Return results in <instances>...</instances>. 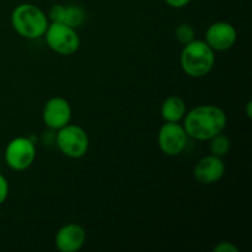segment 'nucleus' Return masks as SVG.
<instances>
[{
    "mask_svg": "<svg viewBox=\"0 0 252 252\" xmlns=\"http://www.w3.org/2000/svg\"><path fill=\"white\" fill-rule=\"evenodd\" d=\"M184 126L189 138L208 142L214 135L223 133L228 125L225 111L217 105H199L186 112Z\"/></svg>",
    "mask_w": 252,
    "mask_h": 252,
    "instance_id": "nucleus-1",
    "label": "nucleus"
},
{
    "mask_svg": "<svg viewBox=\"0 0 252 252\" xmlns=\"http://www.w3.org/2000/svg\"><path fill=\"white\" fill-rule=\"evenodd\" d=\"M216 52L206 41L196 39L185 44L180 56V65L186 75L191 78H203L214 68Z\"/></svg>",
    "mask_w": 252,
    "mask_h": 252,
    "instance_id": "nucleus-2",
    "label": "nucleus"
},
{
    "mask_svg": "<svg viewBox=\"0 0 252 252\" xmlns=\"http://www.w3.org/2000/svg\"><path fill=\"white\" fill-rule=\"evenodd\" d=\"M11 26L17 34L26 39H37L44 36L49 20L42 9L34 4L24 2L12 10Z\"/></svg>",
    "mask_w": 252,
    "mask_h": 252,
    "instance_id": "nucleus-3",
    "label": "nucleus"
},
{
    "mask_svg": "<svg viewBox=\"0 0 252 252\" xmlns=\"http://www.w3.org/2000/svg\"><path fill=\"white\" fill-rule=\"evenodd\" d=\"M56 132L54 143L64 157L69 159H80L85 157L90 147V139L83 127L68 123Z\"/></svg>",
    "mask_w": 252,
    "mask_h": 252,
    "instance_id": "nucleus-4",
    "label": "nucleus"
},
{
    "mask_svg": "<svg viewBox=\"0 0 252 252\" xmlns=\"http://www.w3.org/2000/svg\"><path fill=\"white\" fill-rule=\"evenodd\" d=\"M43 37L47 46L61 56H71L80 48V37L76 29L64 22H49Z\"/></svg>",
    "mask_w": 252,
    "mask_h": 252,
    "instance_id": "nucleus-5",
    "label": "nucleus"
},
{
    "mask_svg": "<svg viewBox=\"0 0 252 252\" xmlns=\"http://www.w3.org/2000/svg\"><path fill=\"white\" fill-rule=\"evenodd\" d=\"M6 165L14 171H25L36 159V142L32 137H16L7 143L4 153Z\"/></svg>",
    "mask_w": 252,
    "mask_h": 252,
    "instance_id": "nucleus-6",
    "label": "nucleus"
},
{
    "mask_svg": "<svg viewBox=\"0 0 252 252\" xmlns=\"http://www.w3.org/2000/svg\"><path fill=\"white\" fill-rule=\"evenodd\" d=\"M189 135L181 122H165L158 133V145L167 157H177L186 149Z\"/></svg>",
    "mask_w": 252,
    "mask_h": 252,
    "instance_id": "nucleus-7",
    "label": "nucleus"
},
{
    "mask_svg": "<svg viewBox=\"0 0 252 252\" xmlns=\"http://www.w3.org/2000/svg\"><path fill=\"white\" fill-rule=\"evenodd\" d=\"M71 113H73V110L69 101L62 96H54L44 103L42 120L49 129L56 132L70 123Z\"/></svg>",
    "mask_w": 252,
    "mask_h": 252,
    "instance_id": "nucleus-8",
    "label": "nucleus"
},
{
    "mask_svg": "<svg viewBox=\"0 0 252 252\" xmlns=\"http://www.w3.org/2000/svg\"><path fill=\"white\" fill-rule=\"evenodd\" d=\"M238 39L236 29L226 21H217L209 25L206 31L204 41L214 52H224L230 49Z\"/></svg>",
    "mask_w": 252,
    "mask_h": 252,
    "instance_id": "nucleus-9",
    "label": "nucleus"
},
{
    "mask_svg": "<svg viewBox=\"0 0 252 252\" xmlns=\"http://www.w3.org/2000/svg\"><path fill=\"white\" fill-rule=\"evenodd\" d=\"M225 174V164L223 158L209 154L197 161L193 169V176L199 184L213 185L220 181Z\"/></svg>",
    "mask_w": 252,
    "mask_h": 252,
    "instance_id": "nucleus-10",
    "label": "nucleus"
},
{
    "mask_svg": "<svg viewBox=\"0 0 252 252\" xmlns=\"http://www.w3.org/2000/svg\"><path fill=\"white\" fill-rule=\"evenodd\" d=\"M86 243V231L80 224L69 223L62 226L56 234L54 244L61 252H76Z\"/></svg>",
    "mask_w": 252,
    "mask_h": 252,
    "instance_id": "nucleus-11",
    "label": "nucleus"
},
{
    "mask_svg": "<svg viewBox=\"0 0 252 252\" xmlns=\"http://www.w3.org/2000/svg\"><path fill=\"white\" fill-rule=\"evenodd\" d=\"M160 112L165 122H181L187 112L186 102L180 96H169L162 101Z\"/></svg>",
    "mask_w": 252,
    "mask_h": 252,
    "instance_id": "nucleus-12",
    "label": "nucleus"
},
{
    "mask_svg": "<svg viewBox=\"0 0 252 252\" xmlns=\"http://www.w3.org/2000/svg\"><path fill=\"white\" fill-rule=\"evenodd\" d=\"M86 12L79 5H65L63 22L73 29H78L85 22Z\"/></svg>",
    "mask_w": 252,
    "mask_h": 252,
    "instance_id": "nucleus-13",
    "label": "nucleus"
},
{
    "mask_svg": "<svg viewBox=\"0 0 252 252\" xmlns=\"http://www.w3.org/2000/svg\"><path fill=\"white\" fill-rule=\"evenodd\" d=\"M208 142H209V154L214 155V157L224 158L228 155L229 152H230V148H231L230 139H229L225 134H223V133H219V134L214 135V137L211 138Z\"/></svg>",
    "mask_w": 252,
    "mask_h": 252,
    "instance_id": "nucleus-14",
    "label": "nucleus"
},
{
    "mask_svg": "<svg viewBox=\"0 0 252 252\" xmlns=\"http://www.w3.org/2000/svg\"><path fill=\"white\" fill-rule=\"evenodd\" d=\"M175 37H176L177 42L182 46L189 43V42L193 41L196 38V31H194L193 27L189 24H180L179 26L175 29Z\"/></svg>",
    "mask_w": 252,
    "mask_h": 252,
    "instance_id": "nucleus-15",
    "label": "nucleus"
},
{
    "mask_svg": "<svg viewBox=\"0 0 252 252\" xmlns=\"http://www.w3.org/2000/svg\"><path fill=\"white\" fill-rule=\"evenodd\" d=\"M64 9H65V5L62 4H54L53 6L49 9L48 15V20L51 22H63L64 19Z\"/></svg>",
    "mask_w": 252,
    "mask_h": 252,
    "instance_id": "nucleus-16",
    "label": "nucleus"
},
{
    "mask_svg": "<svg viewBox=\"0 0 252 252\" xmlns=\"http://www.w3.org/2000/svg\"><path fill=\"white\" fill-rule=\"evenodd\" d=\"M214 252H239V248L230 241H221L218 243L213 249Z\"/></svg>",
    "mask_w": 252,
    "mask_h": 252,
    "instance_id": "nucleus-17",
    "label": "nucleus"
},
{
    "mask_svg": "<svg viewBox=\"0 0 252 252\" xmlns=\"http://www.w3.org/2000/svg\"><path fill=\"white\" fill-rule=\"evenodd\" d=\"M9 196V182L4 175L0 174V206L5 203Z\"/></svg>",
    "mask_w": 252,
    "mask_h": 252,
    "instance_id": "nucleus-18",
    "label": "nucleus"
},
{
    "mask_svg": "<svg viewBox=\"0 0 252 252\" xmlns=\"http://www.w3.org/2000/svg\"><path fill=\"white\" fill-rule=\"evenodd\" d=\"M164 1L174 9H182V7L187 6L192 0H164Z\"/></svg>",
    "mask_w": 252,
    "mask_h": 252,
    "instance_id": "nucleus-19",
    "label": "nucleus"
},
{
    "mask_svg": "<svg viewBox=\"0 0 252 252\" xmlns=\"http://www.w3.org/2000/svg\"><path fill=\"white\" fill-rule=\"evenodd\" d=\"M251 107H252V102H251V101H249V102L246 103V115H248L249 118H251V116H252Z\"/></svg>",
    "mask_w": 252,
    "mask_h": 252,
    "instance_id": "nucleus-20",
    "label": "nucleus"
}]
</instances>
